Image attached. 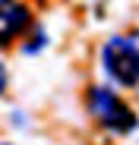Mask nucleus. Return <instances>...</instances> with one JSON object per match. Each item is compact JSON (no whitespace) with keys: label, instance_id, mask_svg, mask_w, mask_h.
I'll return each instance as SVG.
<instances>
[{"label":"nucleus","instance_id":"obj_1","mask_svg":"<svg viewBox=\"0 0 139 145\" xmlns=\"http://www.w3.org/2000/svg\"><path fill=\"white\" fill-rule=\"evenodd\" d=\"M101 69L120 88H139V32L114 35L101 44Z\"/></svg>","mask_w":139,"mask_h":145},{"label":"nucleus","instance_id":"obj_4","mask_svg":"<svg viewBox=\"0 0 139 145\" xmlns=\"http://www.w3.org/2000/svg\"><path fill=\"white\" fill-rule=\"evenodd\" d=\"M3 88H7V66L0 63V95H3Z\"/></svg>","mask_w":139,"mask_h":145},{"label":"nucleus","instance_id":"obj_3","mask_svg":"<svg viewBox=\"0 0 139 145\" xmlns=\"http://www.w3.org/2000/svg\"><path fill=\"white\" fill-rule=\"evenodd\" d=\"M32 25V13L22 0H0V44L16 41Z\"/></svg>","mask_w":139,"mask_h":145},{"label":"nucleus","instance_id":"obj_2","mask_svg":"<svg viewBox=\"0 0 139 145\" xmlns=\"http://www.w3.org/2000/svg\"><path fill=\"white\" fill-rule=\"evenodd\" d=\"M89 114L98 120V123L108 129V133H117V136H127L136 129V114L130 110V104L120 98L117 91H111L108 85H92L89 88Z\"/></svg>","mask_w":139,"mask_h":145}]
</instances>
